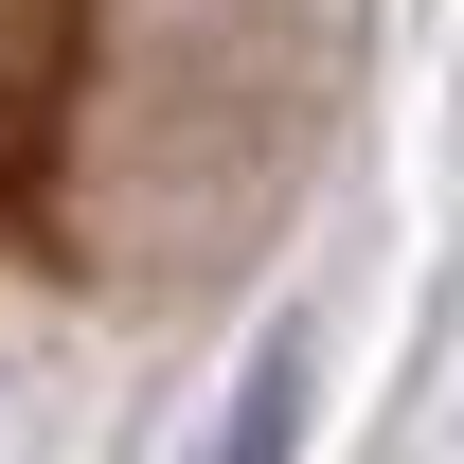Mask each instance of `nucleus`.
Wrapping results in <instances>:
<instances>
[{
  "instance_id": "f257e3e1",
  "label": "nucleus",
  "mask_w": 464,
  "mask_h": 464,
  "mask_svg": "<svg viewBox=\"0 0 464 464\" xmlns=\"http://www.w3.org/2000/svg\"><path fill=\"white\" fill-rule=\"evenodd\" d=\"M286 429H304V375L268 357L250 393H232V429H215V464H286Z\"/></svg>"
}]
</instances>
